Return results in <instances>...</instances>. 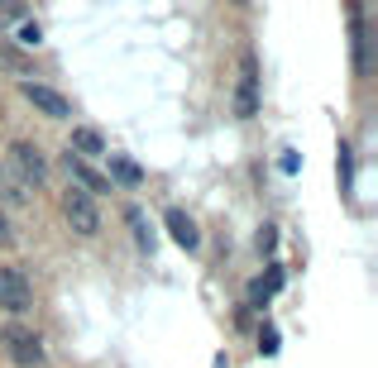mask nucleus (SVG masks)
<instances>
[{
    "label": "nucleus",
    "instance_id": "obj_1",
    "mask_svg": "<svg viewBox=\"0 0 378 368\" xmlns=\"http://www.w3.org/2000/svg\"><path fill=\"white\" fill-rule=\"evenodd\" d=\"M62 215H67V225L77 230L81 239L101 235V206H96V196H86V191H62Z\"/></svg>",
    "mask_w": 378,
    "mask_h": 368
},
{
    "label": "nucleus",
    "instance_id": "obj_2",
    "mask_svg": "<svg viewBox=\"0 0 378 368\" xmlns=\"http://www.w3.org/2000/svg\"><path fill=\"white\" fill-rule=\"evenodd\" d=\"M20 96H25L39 115H48V120H72V101H67L58 86H48V81H20Z\"/></svg>",
    "mask_w": 378,
    "mask_h": 368
},
{
    "label": "nucleus",
    "instance_id": "obj_3",
    "mask_svg": "<svg viewBox=\"0 0 378 368\" xmlns=\"http://www.w3.org/2000/svg\"><path fill=\"white\" fill-rule=\"evenodd\" d=\"M0 344H5L10 364H20V368H43V340H39L34 330H25V325H10V330L0 335Z\"/></svg>",
    "mask_w": 378,
    "mask_h": 368
},
{
    "label": "nucleus",
    "instance_id": "obj_4",
    "mask_svg": "<svg viewBox=\"0 0 378 368\" xmlns=\"http://www.w3.org/2000/svg\"><path fill=\"white\" fill-rule=\"evenodd\" d=\"M10 168H15V177H20L25 186H43L48 182V158L39 154L34 144H25V139L10 144Z\"/></svg>",
    "mask_w": 378,
    "mask_h": 368
},
{
    "label": "nucleus",
    "instance_id": "obj_5",
    "mask_svg": "<svg viewBox=\"0 0 378 368\" xmlns=\"http://www.w3.org/2000/svg\"><path fill=\"white\" fill-rule=\"evenodd\" d=\"M235 115L240 120H254L259 115V62L254 53L240 57V77H235Z\"/></svg>",
    "mask_w": 378,
    "mask_h": 368
},
{
    "label": "nucleus",
    "instance_id": "obj_6",
    "mask_svg": "<svg viewBox=\"0 0 378 368\" xmlns=\"http://www.w3.org/2000/svg\"><path fill=\"white\" fill-rule=\"evenodd\" d=\"M0 306L10 315L34 311V287H29V278L20 268H0Z\"/></svg>",
    "mask_w": 378,
    "mask_h": 368
},
{
    "label": "nucleus",
    "instance_id": "obj_7",
    "mask_svg": "<svg viewBox=\"0 0 378 368\" xmlns=\"http://www.w3.org/2000/svg\"><path fill=\"white\" fill-rule=\"evenodd\" d=\"M62 168H67V177H72V186L77 191H86V196H101V191H110V177H101L86 158L77 154H62Z\"/></svg>",
    "mask_w": 378,
    "mask_h": 368
},
{
    "label": "nucleus",
    "instance_id": "obj_8",
    "mask_svg": "<svg viewBox=\"0 0 378 368\" xmlns=\"http://www.w3.org/2000/svg\"><path fill=\"white\" fill-rule=\"evenodd\" d=\"M67 154H77V158H106L110 144H106V134L96 130V125H72V144H67Z\"/></svg>",
    "mask_w": 378,
    "mask_h": 368
},
{
    "label": "nucleus",
    "instance_id": "obj_9",
    "mask_svg": "<svg viewBox=\"0 0 378 368\" xmlns=\"http://www.w3.org/2000/svg\"><path fill=\"white\" fill-rule=\"evenodd\" d=\"M163 220H168V230H173V239H177V244H182V249H196V244H201V235H196V225H191V215L187 210H177V206H168V215H163Z\"/></svg>",
    "mask_w": 378,
    "mask_h": 368
},
{
    "label": "nucleus",
    "instance_id": "obj_10",
    "mask_svg": "<svg viewBox=\"0 0 378 368\" xmlns=\"http://www.w3.org/2000/svg\"><path fill=\"white\" fill-rule=\"evenodd\" d=\"M106 158H110V177L120 186H144V168L139 163H130L125 154H106Z\"/></svg>",
    "mask_w": 378,
    "mask_h": 368
},
{
    "label": "nucleus",
    "instance_id": "obj_11",
    "mask_svg": "<svg viewBox=\"0 0 378 368\" xmlns=\"http://www.w3.org/2000/svg\"><path fill=\"white\" fill-rule=\"evenodd\" d=\"M5 206H29V186L10 172H0V210Z\"/></svg>",
    "mask_w": 378,
    "mask_h": 368
},
{
    "label": "nucleus",
    "instance_id": "obj_12",
    "mask_svg": "<svg viewBox=\"0 0 378 368\" xmlns=\"http://www.w3.org/2000/svg\"><path fill=\"white\" fill-rule=\"evenodd\" d=\"M15 43H20L25 53H34L39 43H43V25H39V20H20V25H15Z\"/></svg>",
    "mask_w": 378,
    "mask_h": 368
},
{
    "label": "nucleus",
    "instance_id": "obj_13",
    "mask_svg": "<svg viewBox=\"0 0 378 368\" xmlns=\"http://www.w3.org/2000/svg\"><path fill=\"white\" fill-rule=\"evenodd\" d=\"M0 67H10V72H20V77H29L34 72V62H29L20 48H10V43H0Z\"/></svg>",
    "mask_w": 378,
    "mask_h": 368
},
{
    "label": "nucleus",
    "instance_id": "obj_14",
    "mask_svg": "<svg viewBox=\"0 0 378 368\" xmlns=\"http://www.w3.org/2000/svg\"><path fill=\"white\" fill-rule=\"evenodd\" d=\"M20 20H29L25 0H0V25H20Z\"/></svg>",
    "mask_w": 378,
    "mask_h": 368
},
{
    "label": "nucleus",
    "instance_id": "obj_15",
    "mask_svg": "<svg viewBox=\"0 0 378 368\" xmlns=\"http://www.w3.org/2000/svg\"><path fill=\"white\" fill-rule=\"evenodd\" d=\"M20 244V235H15V225H10V215L0 210V249H15Z\"/></svg>",
    "mask_w": 378,
    "mask_h": 368
},
{
    "label": "nucleus",
    "instance_id": "obj_16",
    "mask_svg": "<svg viewBox=\"0 0 378 368\" xmlns=\"http://www.w3.org/2000/svg\"><path fill=\"white\" fill-rule=\"evenodd\" d=\"M125 220H130V225H135V239H139V244H149V230H144V215H139L135 206L125 210Z\"/></svg>",
    "mask_w": 378,
    "mask_h": 368
},
{
    "label": "nucleus",
    "instance_id": "obj_17",
    "mask_svg": "<svg viewBox=\"0 0 378 368\" xmlns=\"http://www.w3.org/2000/svg\"><path fill=\"white\" fill-rule=\"evenodd\" d=\"M235 5H244V0H235Z\"/></svg>",
    "mask_w": 378,
    "mask_h": 368
}]
</instances>
